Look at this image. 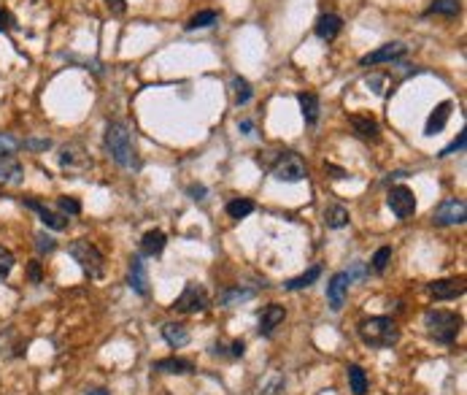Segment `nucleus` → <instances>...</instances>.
I'll list each match as a JSON object with an SVG mask.
<instances>
[{
	"label": "nucleus",
	"instance_id": "nucleus-1",
	"mask_svg": "<svg viewBox=\"0 0 467 395\" xmlns=\"http://www.w3.org/2000/svg\"><path fill=\"white\" fill-rule=\"evenodd\" d=\"M103 141H105V149H108V157L117 166L127 168V171H138L141 168L138 152H135V144H133V133H130V127L124 122H108Z\"/></svg>",
	"mask_w": 467,
	"mask_h": 395
},
{
	"label": "nucleus",
	"instance_id": "nucleus-2",
	"mask_svg": "<svg viewBox=\"0 0 467 395\" xmlns=\"http://www.w3.org/2000/svg\"><path fill=\"white\" fill-rule=\"evenodd\" d=\"M359 338L373 350H389L400 341V328L392 317H370L359 322Z\"/></svg>",
	"mask_w": 467,
	"mask_h": 395
},
{
	"label": "nucleus",
	"instance_id": "nucleus-3",
	"mask_svg": "<svg viewBox=\"0 0 467 395\" xmlns=\"http://www.w3.org/2000/svg\"><path fill=\"white\" fill-rule=\"evenodd\" d=\"M424 328L432 341H438V344H454L457 336L462 333V317L457 312H446V309H427Z\"/></svg>",
	"mask_w": 467,
	"mask_h": 395
},
{
	"label": "nucleus",
	"instance_id": "nucleus-4",
	"mask_svg": "<svg viewBox=\"0 0 467 395\" xmlns=\"http://www.w3.org/2000/svg\"><path fill=\"white\" fill-rule=\"evenodd\" d=\"M68 254L79 263V268L89 276V279H101L103 271H105V257H103V252L95 247V244H89V241H84V238H76L71 247H68Z\"/></svg>",
	"mask_w": 467,
	"mask_h": 395
},
{
	"label": "nucleus",
	"instance_id": "nucleus-5",
	"mask_svg": "<svg viewBox=\"0 0 467 395\" xmlns=\"http://www.w3.org/2000/svg\"><path fill=\"white\" fill-rule=\"evenodd\" d=\"M273 176L279 179V182H289V185H295V182H303L305 176H308V166H305V160L300 155H295V152H281L279 155V160L273 163Z\"/></svg>",
	"mask_w": 467,
	"mask_h": 395
},
{
	"label": "nucleus",
	"instance_id": "nucleus-6",
	"mask_svg": "<svg viewBox=\"0 0 467 395\" xmlns=\"http://www.w3.org/2000/svg\"><path fill=\"white\" fill-rule=\"evenodd\" d=\"M208 306H211L208 290H205L203 285H198V282H189L181 290V295L173 301V309L179 314H198V312H205Z\"/></svg>",
	"mask_w": 467,
	"mask_h": 395
},
{
	"label": "nucleus",
	"instance_id": "nucleus-7",
	"mask_svg": "<svg viewBox=\"0 0 467 395\" xmlns=\"http://www.w3.org/2000/svg\"><path fill=\"white\" fill-rule=\"evenodd\" d=\"M465 214H467V206L462 198H446V201H440L438 208L432 211V222L440 225V228H446V225H462V222H465Z\"/></svg>",
	"mask_w": 467,
	"mask_h": 395
},
{
	"label": "nucleus",
	"instance_id": "nucleus-8",
	"mask_svg": "<svg viewBox=\"0 0 467 395\" xmlns=\"http://www.w3.org/2000/svg\"><path fill=\"white\" fill-rule=\"evenodd\" d=\"M386 203H389L392 214H394L397 220H408V217L416 214V195H413V189L406 187V185H397V187L389 189Z\"/></svg>",
	"mask_w": 467,
	"mask_h": 395
},
{
	"label": "nucleus",
	"instance_id": "nucleus-9",
	"mask_svg": "<svg viewBox=\"0 0 467 395\" xmlns=\"http://www.w3.org/2000/svg\"><path fill=\"white\" fill-rule=\"evenodd\" d=\"M348 285H351V273L348 271H338L329 285H327V303L332 312H341L346 303V295H348Z\"/></svg>",
	"mask_w": 467,
	"mask_h": 395
},
{
	"label": "nucleus",
	"instance_id": "nucleus-10",
	"mask_svg": "<svg viewBox=\"0 0 467 395\" xmlns=\"http://www.w3.org/2000/svg\"><path fill=\"white\" fill-rule=\"evenodd\" d=\"M408 52L406 43L394 41V43H384V46H378L376 52H367L365 57H359V65H381V63H394V60H400L403 55Z\"/></svg>",
	"mask_w": 467,
	"mask_h": 395
},
{
	"label": "nucleus",
	"instance_id": "nucleus-11",
	"mask_svg": "<svg viewBox=\"0 0 467 395\" xmlns=\"http://www.w3.org/2000/svg\"><path fill=\"white\" fill-rule=\"evenodd\" d=\"M22 203L27 208H33L38 217H41V222L46 225V228H52V230H65L68 228V217L62 214V211H52L49 206H43L41 201H36V198H22Z\"/></svg>",
	"mask_w": 467,
	"mask_h": 395
},
{
	"label": "nucleus",
	"instance_id": "nucleus-12",
	"mask_svg": "<svg viewBox=\"0 0 467 395\" xmlns=\"http://www.w3.org/2000/svg\"><path fill=\"white\" fill-rule=\"evenodd\" d=\"M60 166L68 171V173H84L87 168L92 166V160L84 155V149L79 144H68L60 155Z\"/></svg>",
	"mask_w": 467,
	"mask_h": 395
},
{
	"label": "nucleus",
	"instance_id": "nucleus-13",
	"mask_svg": "<svg viewBox=\"0 0 467 395\" xmlns=\"http://www.w3.org/2000/svg\"><path fill=\"white\" fill-rule=\"evenodd\" d=\"M427 290L432 292L435 301H454V298L465 295V279H435V282H429Z\"/></svg>",
	"mask_w": 467,
	"mask_h": 395
},
{
	"label": "nucleus",
	"instance_id": "nucleus-14",
	"mask_svg": "<svg viewBox=\"0 0 467 395\" xmlns=\"http://www.w3.org/2000/svg\"><path fill=\"white\" fill-rule=\"evenodd\" d=\"M127 285H130V290H135L141 298L149 295V276H146V266H143L141 254H135V257L130 260V268H127Z\"/></svg>",
	"mask_w": 467,
	"mask_h": 395
},
{
	"label": "nucleus",
	"instance_id": "nucleus-15",
	"mask_svg": "<svg viewBox=\"0 0 467 395\" xmlns=\"http://www.w3.org/2000/svg\"><path fill=\"white\" fill-rule=\"evenodd\" d=\"M284 319H286V309L281 303H267L262 309V314H260V333H262V336H273L276 328H279Z\"/></svg>",
	"mask_w": 467,
	"mask_h": 395
},
{
	"label": "nucleus",
	"instance_id": "nucleus-16",
	"mask_svg": "<svg viewBox=\"0 0 467 395\" xmlns=\"http://www.w3.org/2000/svg\"><path fill=\"white\" fill-rule=\"evenodd\" d=\"M348 125L354 127V133L365 141H378V122L367 114H351L348 117Z\"/></svg>",
	"mask_w": 467,
	"mask_h": 395
},
{
	"label": "nucleus",
	"instance_id": "nucleus-17",
	"mask_svg": "<svg viewBox=\"0 0 467 395\" xmlns=\"http://www.w3.org/2000/svg\"><path fill=\"white\" fill-rule=\"evenodd\" d=\"M316 36L322 38V41H332V38H338V33L343 30V20L338 17V14H322L319 20H316Z\"/></svg>",
	"mask_w": 467,
	"mask_h": 395
},
{
	"label": "nucleus",
	"instance_id": "nucleus-18",
	"mask_svg": "<svg viewBox=\"0 0 467 395\" xmlns=\"http://www.w3.org/2000/svg\"><path fill=\"white\" fill-rule=\"evenodd\" d=\"M165 244H168V236H165L163 230H149V233H143L141 257H157V254H163Z\"/></svg>",
	"mask_w": 467,
	"mask_h": 395
},
{
	"label": "nucleus",
	"instance_id": "nucleus-19",
	"mask_svg": "<svg viewBox=\"0 0 467 395\" xmlns=\"http://www.w3.org/2000/svg\"><path fill=\"white\" fill-rule=\"evenodd\" d=\"M154 371H163V374H192L195 363L184 360V357H163V360L154 363Z\"/></svg>",
	"mask_w": 467,
	"mask_h": 395
},
{
	"label": "nucleus",
	"instance_id": "nucleus-20",
	"mask_svg": "<svg viewBox=\"0 0 467 395\" xmlns=\"http://www.w3.org/2000/svg\"><path fill=\"white\" fill-rule=\"evenodd\" d=\"M451 101H443V103H438L435 106V111L429 114V120H427V136H435L438 130H443L446 127V122H448V117H451Z\"/></svg>",
	"mask_w": 467,
	"mask_h": 395
},
{
	"label": "nucleus",
	"instance_id": "nucleus-21",
	"mask_svg": "<svg viewBox=\"0 0 467 395\" xmlns=\"http://www.w3.org/2000/svg\"><path fill=\"white\" fill-rule=\"evenodd\" d=\"M163 338L173 347V350H181L189 344V331L184 328L181 322H165L163 325Z\"/></svg>",
	"mask_w": 467,
	"mask_h": 395
},
{
	"label": "nucleus",
	"instance_id": "nucleus-22",
	"mask_svg": "<svg viewBox=\"0 0 467 395\" xmlns=\"http://www.w3.org/2000/svg\"><path fill=\"white\" fill-rule=\"evenodd\" d=\"M297 101H300V108H303L305 122H308V125H316V120H319V111H322L319 98H316L313 92H300V95H297Z\"/></svg>",
	"mask_w": 467,
	"mask_h": 395
},
{
	"label": "nucleus",
	"instance_id": "nucleus-23",
	"mask_svg": "<svg viewBox=\"0 0 467 395\" xmlns=\"http://www.w3.org/2000/svg\"><path fill=\"white\" fill-rule=\"evenodd\" d=\"M254 298V290H246V287H230V290H224L219 295V303H222L224 309H232V306H238V303H246V301H251Z\"/></svg>",
	"mask_w": 467,
	"mask_h": 395
},
{
	"label": "nucleus",
	"instance_id": "nucleus-24",
	"mask_svg": "<svg viewBox=\"0 0 467 395\" xmlns=\"http://www.w3.org/2000/svg\"><path fill=\"white\" fill-rule=\"evenodd\" d=\"M22 173H24V171H22L20 160H17L14 155L0 157V179H3V182H20Z\"/></svg>",
	"mask_w": 467,
	"mask_h": 395
},
{
	"label": "nucleus",
	"instance_id": "nucleus-25",
	"mask_svg": "<svg viewBox=\"0 0 467 395\" xmlns=\"http://www.w3.org/2000/svg\"><path fill=\"white\" fill-rule=\"evenodd\" d=\"M348 208L346 206H338V203H332V206L327 208L325 211V222H327V228H332V230H338V228H346L348 225Z\"/></svg>",
	"mask_w": 467,
	"mask_h": 395
},
{
	"label": "nucleus",
	"instance_id": "nucleus-26",
	"mask_svg": "<svg viewBox=\"0 0 467 395\" xmlns=\"http://www.w3.org/2000/svg\"><path fill=\"white\" fill-rule=\"evenodd\" d=\"M346 374H348V385H351V393L354 395H365L367 393V374L362 371V366H348L346 368Z\"/></svg>",
	"mask_w": 467,
	"mask_h": 395
},
{
	"label": "nucleus",
	"instance_id": "nucleus-27",
	"mask_svg": "<svg viewBox=\"0 0 467 395\" xmlns=\"http://www.w3.org/2000/svg\"><path fill=\"white\" fill-rule=\"evenodd\" d=\"M462 11V0H432L427 14H440V17H457Z\"/></svg>",
	"mask_w": 467,
	"mask_h": 395
},
{
	"label": "nucleus",
	"instance_id": "nucleus-28",
	"mask_svg": "<svg viewBox=\"0 0 467 395\" xmlns=\"http://www.w3.org/2000/svg\"><path fill=\"white\" fill-rule=\"evenodd\" d=\"M319 276H322V268H319V266H313V268L305 271L303 276H295V279H289L284 287H286V290H305V287H311V285H313Z\"/></svg>",
	"mask_w": 467,
	"mask_h": 395
},
{
	"label": "nucleus",
	"instance_id": "nucleus-29",
	"mask_svg": "<svg viewBox=\"0 0 467 395\" xmlns=\"http://www.w3.org/2000/svg\"><path fill=\"white\" fill-rule=\"evenodd\" d=\"M219 22V11H214V8H205V11H198L192 20L186 22V30H200V27H211V24H216Z\"/></svg>",
	"mask_w": 467,
	"mask_h": 395
},
{
	"label": "nucleus",
	"instance_id": "nucleus-30",
	"mask_svg": "<svg viewBox=\"0 0 467 395\" xmlns=\"http://www.w3.org/2000/svg\"><path fill=\"white\" fill-rule=\"evenodd\" d=\"M251 211H254V201H249V198H235V201L227 203V214H230L232 220H244Z\"/></svg>",
	"mask_w": 467,
	"mask_h": 395
},
{
	"label": "nucleus",
	"instance_id": "nucleus-31",
	"mask_svg": "<svg viewBox=\"0 0 467 395\" xmlns=\"http://www.w3.org/2000/svg\"><path fill=\"white\" fill-rule=\"evenodd\" d=\"M284 390V376L279 374V371H273V374H267L262 379V385H260V393L257 395H279Z\"/></svg>",
	"mask_w": 467,
	"mask_h": 395
},
{
	"label": "nucleus",
	"instance_id": "nucleus-32",
	"mask_svg": "<svg viewBox=\"0 0 467 395\" xmlns=\"http://www.w3.org/2000/svg\"><path fill=\"white\" fill-rule=\"evenodd\" d=\"M232 92H235V106H246L251 101V84L244 76H232Z\"/></svg>",
	"mask_w": 467,
	"mask_h": 395
},
{
	"label": "nucleus",
	"instance_id": "nucleus-33",
	"mask_svg": "<svg viewBox=\"0 0 467 395\" xmlns=\"http://www.w3.org/2000/svg\"><path fill=\"white\" fill-rule=\"evenodd\" d=\"M370 263H373V271H376V273H384V271L389 268V263H392V247H381V250L373 254Z\"/></svg>",
	"mask_w": 467,
	"mask_h": 395
},
{
	"label": "nucleus",
	"instance_id": "nucleus-34",
	"mask_svg": "<svg viewBox=\"0 0 467 395\" xmlns=\"http://www.w3.org/2000/svg\"><path fill=\"white\" fill-rule=\"evenodd\" d=\"M17 149H22L20 138H14L11 133H0V157H8V155H14Z\"/></svg>",
	"mask_w": 467,
	"mask_h": 395
},
{
	"label": "nucleus",
	"instance_id": "nucleus-35",
	"mask_svg": "<svg viewBox=\"0 0 467 395\" xmlns=\"http://www.w3.org/2000/svg\"><path fill=\"white\" fill-rule=\"evenodd\" d=\"M36 250H38V254H49V252L57 250V241L52 236H46L43 230H38L36 233Z\"/></svg>",
	"mask_w": 467,
	"mask_h": 395
},
{
	"label": "nucleus",
	"instance_id": "nucleus-36",
	"mask_svg": "<svg viewBox=\"0 0 467 395\" xmlns=\"http://www.w3.org/2000/svg\"><path fill=\"white\" fill-rule=\"evenodd\" d=\"M11 268H14V254H11V250L0 247V282L11 273Z\"/></svg>",
	"mask_w": 467,
	"mask_h": 395
},
{
	"label": "nucleus",
	"instance_id": "nucleus-37",
	"mask_svg": "<svg viewBox=\"0 0 467 395\" xmlns=\"http://www.w3.org/2000/svg\"><path fill=\"white\" fill-rule=\"evenodd\" d=\"M57 208H60L65 217H68V214H71V217L82 214V203H79L76 198H60V201H57Z\"/></svg>",
	"mask_w": 467,
	"mask_h": 395
},
{
	"label": "nucleus",
	"instance_id": "nucleus-38",
	"mask_svg": "<svg viewBox=\"0 0 467 395\" xmlns=\"http://www.w3.org/2000/svg\"><path fill=\"white\" fill-rule=\"evenodd\" d=\"M465 141H467V136H465V130H462V133H459V136H457V138H454L446 149H440V155H438V157H451L454 152H462V149H465Z\"/></svg>",
	"mask_w": 467,
	"mask_h": 395
},
{
	"label": "nucleus",
	"instance_id": "nucleus-39",
	"mask_svg": "<svg viewBox=\"0 0 467 395\" xmlns=\"http://www.w3.org/2000/svg\"><path fill=\"white\" fill-rule=\"evenodd\" d=\"M11 24H14V17H11V11H6V8H0V33H6V30H11Z\"/></svg>",
	"mask_w": 467,
	"mask_h": 395
},
{
	"label": "nucleus",
	"instance_id": "nucleus-40",
	"mask_svg": "<svg viewBox=\"0 0 467 395\" xmlns=\"http://www.w3.org/2000/svg\"><path fill=\"white\" fill-rule=\"evenodd\" d=\"M27 276H30V282H41V263H30V268H27Z\"/></svg>",
	"mask_w": 467,
	"mask_h": 395
},
{
	"label": "nucleus",
	"instance_id": "nucleus-41",
	"mask_svg": "<svg viewBox=\"0 0 467 395\" xmlns=\"http://www.w3.org/2000/svg\"><path fill=\"white\" fill-rule=\"evenodd\" d=\"M105 3H108V11H111V14H117V17L124 14V0H105Z\"/></svg>",
	"mask_w": 467,
	"mask_h": 395
},
{
	"label": "nucleus",
	"instance_id": "nucleus-42",
	"mask_svg": "<svg viewBox=\"0 0 467 395\" xmlns=\"http://www.w3.org/2000/svg\"><path fill=\"white\" fill-rule=\"evenodd\" d=\"M22 146H24V149H49L52 141H49V138H43V141H22Z\"/></svg>",
	"mask_w": 467,
	"mask_h": 395
},
{
	"label": "nucleus",
	"instance_id": "nucleus-43",
	"mask_svg": "<svg viewBox=\"0 0 467 395\" xmlns=\"http://www.w3.org/2000/svg\"><path fill=\"white\" fill-rule=\"evenodd\" d=\"M244 352H246L244 341H232V352H230V354H232V357H241Z\"/></svg>",
	"mask_w": 467,
	"mask_h": 395
},
{
	"label": "nucleus",
	"instance_id": "nucleus-44",
	"mask_svg": "<svg viewBox=\"0 0 467 395\" xmlns=\"http://www.w3.org/2000/svg\"><path fill=\"white\" fill-rule=\"evenodd\" d=\"M84 395H111L108 390H103V387H95V390H87Z\"/></svg>",
	"mask_w": 467,
	"mask_h": 395
},
{
	"label": "nucleus",
	"instance_id": "nucleus-45",
	"mask_svg": "<svg viewBox=\"0 0 467 395\" xmlns=\"http://www.w3.org/2000/svg\"><path fill=\"white\" fill-rule=\"evenodd\" d=\"M238 127H241L244 133H251V127H254V125H251V120H244V122H241Z\"/></svg>",
	"mask_w": 467,
	"mask_h": 395
}]
</instances>
